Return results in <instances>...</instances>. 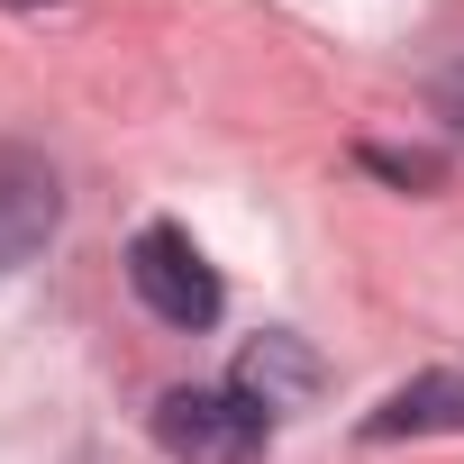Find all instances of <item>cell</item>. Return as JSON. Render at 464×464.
<instances>
[{
	"mask_svg": "<svg viewBox=\"0 0 464 464\" xmlns=\"http://www.w3.org/2000/svg\"><path fill=\"white\" fill-rule=\"evenodd\" d=\"M274 437V410L237 382H182L155 401V446L173 464H256Z\"/></svg>",
	"mask_w": 464,
	"mask_h": 464,
	"instance_id": "obj_1",
	"label": "cell"
},
{
	"mask_svg": "<svg viewBox=\"0 0 464 464\" xmlns=\"http://www.w3.org/2000/svg\"><path fill=\"white\" fill-rule=\"evenodd\" d=\"M128 283H137V301L164 328H209L218 319V274L200 265V246L182 237V227H146V237L128 246Z\"/></svg>",
	"mask_w": 464,
	"mask_h": 464,
	"instance_id": "obj_2",
	"label": "cell"
},
{
	"mask_svg": "<svg viewBox=\"0 0 464 464\" xmlns=\"http://www.w3.org/2000/svg\"><path fill=\"white\" fill-rule=\"evenodd\" d=\"M55 227H64V182L46 155L28 146H0V274H19L55 246Z\"/></svg>",
	"mask_w": 464,
	"mask_h": 464,
	"instance_id": "obj_3",
	"label": "cell"
},
{
	"mask_svg": "<svg viewBox=\"0 0 464 464\" xmlns=\"http://www.w3.org/2000/svg\"><path fill=\"white\" fill-rule=\"evenodd\" d=\"M419 428H464V373H419L364 419V437H419Z\"/></svg>",
	"mask_w": 464,
	"mask_h": 464,
	"instance_id": "obj_4",
	"label": "cell"
},
{
	"mask_svg": "<svg viewBox=\"0 0 464 464\" xmlns=\"http://www.w3.org/2000/svg\"><path fill=\"white\" fill-rule=\"evenodd\" d=\"M237 392H256L265 410H283V401H310V392H319V355H310L301 337H265V346H246V364H237Z\"/></svg>",
	"mask_w": 464,
	"mask_h": 464,
	"instance_id": "obj_5",
	"label": "cell"
},
{
	"mask_svg": "<svg viewBox=\"0 0 464 464\" xmlns=\"http://www.w3.org/2000/svg\"><path fill=\"white\" fill-rule=\"evenodd\" d=\"M10 10H46V0H10Z\"/></svg>",
	"mask_w": 464,
	"mask_h": 464,
	"instance_id": "obj_6",
	"label": "cell"
}]
</instances>
